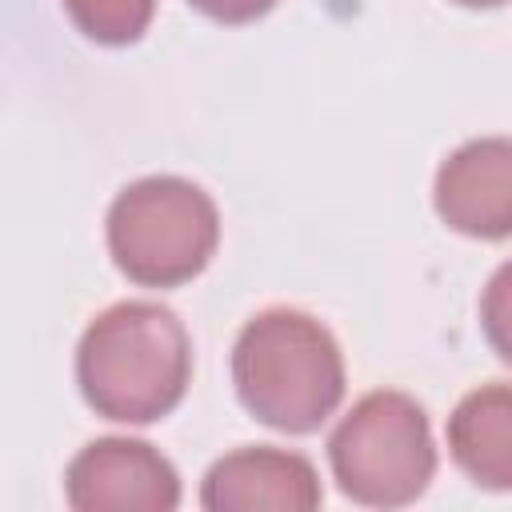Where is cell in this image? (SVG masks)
Returning <instances> with one entry per match:
<instances>
[{
  "mask_svg": "<svg viewBox=\"0 0 512 512\" xmlns=\"http://www.w3.org/2000/svg\"><path fill=\"white\" fill-rule=\"evenodd\" d=\"M192 380V340L184 320L156 300L104 308L76 344V384L88 408L116 424L168 416Z\"/></svg>",
  "mask_w": 512,
  "mask_h": 512,
  "instance_id": "cell-1",
  "label": "cell"
},
{
  "mask_svg": "<svg viewBox=\"0 0 512 512\" xmlns=\"http://www.w3.org/2000/svg\"><path fill=\"white\" fill-rule=\"evenodd\" d=\"M340 492L364 508H404L436 476V444L424 408L392 388L360 396L328 436Z\"/></svg>",
  "mask_w": 512,
  "mask_h": 512,
  "instance_id": "cell-4",
  "label": "cell"
},
{
  "mask_svg": "<svg viewBox=\"0 0 512 512\" xmlns=\"http://www.w3.org/2000/svg\"><path fill=\"white\" fill-rule=\"evenodd\" d=\"M436 212L448 228L476 240H504L512 232V144L508 136H480L460 144L436 172Z\"/></svg>",
  "mask_w": 512,
  "mask_h": 512,
  "instance_id": "cell-7",
  "label": "cell"
},
{
  "mask_svg": "<svg viewBox=\"0 0 512 512\" xmlns=\"http://www.w3.org/2000/svg\"><path fill=\"white\" fill-rule=\"evenodd\" d=\"M64 496L76 512H172L180 476L148 440L100 436L72 456Z\"/></svg>",
  "mask_w": 512,
  "mask_h": 512,
  "instance_id": "cell-5",
  "label": "cell"
},
{
  "mask_svg": "<svg viewBox=\"0 0 512 512\" xmlns=\"http://www.w3.org/2000/svg\"><path fill=\"white\" fill-rule=\"evenodd\" d=\"M448 448L460 472L492 492L512 488V392L504 380L472 388L448 416Z\"/></svg>",
  "mask_w": 512,
  "mask_h": 512,
  "instance_id": "cell-8",
  "label": "cell"
},
{
  "mask_svg": "<svg viewBox=\"0 0 512 512\" xmlns=\"http://www.w3.org/2000/svg\"><path fill=\"white\" fill-rule=\"evenodd\" d=\"M232 384L260 424L304 436L344 400V352L316 316L300 308H264L236 336Z\"/></svg>",
  "mask_w": 512,
  "mask_h": 512,
  "instance_id": "cell-2",
  "label": "cell"
},
{
  "mask_svg": "<svg viewBox=\"0 0 512 512\" xmlns=\"http://www.w3.org/2000/svg\"><path fill=\"white\" fill-rule=\"evenodd\" d=\"M64 12L88 40L124 48L148 32L156 0H64Z\"/></svg>",
  "mask_w": 512,
  "mask_h": 512,
  "instance_id": "cell-9",
  "label": "cell"
},
{
  "mask_svg": "<svg viewBox=\"0 0 512 512\" xmlns=\"http://www.w3.org/2000/svg\"><path fill=\"white\" fill-rule=\"evenodd\" d=\"M320 500L324 488L312 460L272 444L220 456L200 484L208 512H312Z\"/></svg>",
  "mask_w": 512,
  "mask_h": 512,
  "instance_id": "cell-6",
  "label": "cell"
},
{
  "mask_svg": "<svg viewBox=\"0 0 512 512\" xmlns=\"http://www.w3.org/2000/svg\"><path fill=\"white\" fill-rule=\"evenodd\" d=\"M196 12L220 20V24H252L264 12H272L276 0H188Z\"/></svg>",
  "mask_w": 512,
  "mask_h": 512,
  "instance_id": "cell-10",
  "label": "cell"
},
{
  "mask_svg": "<svg viewBox=\"0 0 512 512\" xmlns=\"http://www.w3.org/2000/svg\"><path fill=\"white\" fill-rule=\"evenodd\" d=\"M104 232L116 268L132 284L176 288L208 268L220 244V212L184 176H144L116 192Z\"/></svg>",
  "mask_w": 512,
  "mask_h": 512,
  "instance_id": "cell-3",
  "label": "cell"
},
{
  "mask_svg": "<svg viewBox=\"0 0 512 512\" xmlns=\"http://www.w3.org/2000/svg\"><path fill=\"white\" fill-rule=\"evenodd\" d=\"M456 4H464V8H500L504 0H456Z\"/></svg>",
  "mask_w": 512,
  "mask_h": 512,
  "instance_id": "cell-11",
  "label": "cell"
}]
</instances>
